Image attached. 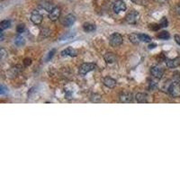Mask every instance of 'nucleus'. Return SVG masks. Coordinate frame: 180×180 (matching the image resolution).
I'll use <instances>...</instances> for the list:
<instances>
[{"instance_id":"obj_17","label":"nucleus","mask_w":180,"mask_h":180,"mask_svg":"<svg viewBox=\"0 0 180 180\" xmlns=\"http://www.w3.org/2000/svg\"><path fill=\"white\" fill-rule=\"evenodd\" d=\"M41 6H42V7L44 9L45 11H47V12H49V13L55 7L52 3H49V2H43V3L41 4Z\"/></svg>"},{"instance_id":"obj_12","label":"nucleus","mask_w":180,"mask_h":180,"mask_svg":"<svg viewBox=\"0 0 180 180\" xmlns=\"http://www.w3.org/2000/svg\"><path fill=\"white\" fill-rule=\"evenodd\" d=\"M103 83L106 87H107L109 88H114L115 86H116V80L110 78V77H106L104 79H103Z\"/></svg>"},{"instance_id":"obj_18","label":"nucleus","mask_w":180,"mask_h":180,"mask_svg":"<svg viewBox=\"0 0 180 180\" xmlns=\"http://www.w3.org/2000/svg\"><path fill=\"white\" fill-rule=\"evenodd\" d=\"M25 43V39H24L23 36L18 35L15 38V44L16 45V46H18V47L24 46Z\"/></svg>"},{"instance_id":"obj_35","label":"nucleus","mask_w":180,"mask_h":180,"mask_svg":"<svg viewBox=\"0 0 180 180\" xmlns=\"http://www.w3.org/2000/svg\"><path fill=\"white\" fill-rule=\"evenodd\" d=\"M157 45L155 44V43H152V44H150L149 45V49H154L155 47H156Z\"/></svg>"},{"instance_id":"obj_1","label":"nucleus","mask_w":180,"mask_h":180,"mask_svg":"<svg viewBox=\"0 0 180 180\" xmlns=\"http://www.w3.org/2000/svg\"><path fill=\"white\" fill-rule=\"evenodd\" d=\"M168 92L172 97L178 98L180 97V83L178 82H173L168 88Z\"/></svg>"},{"instance_id":"obj_2","label":"nucleus","mask_w":180,"mask_h":180,"mask_svg":"<svg viewBox=\"0 0 180 180\" xmlns=\"http://www.w3.org/2000/svg\"><path fill=\"white\" fill-rule=\"evenodd\" d=\"M124 42V38L118 33H115L113 34H111L109 37V43L113 47H117L123 43Z\"/></svg>"},{"instance_id":"obj_19","label":"nucleus","mask_w":180,"mask_h":180,"mask_svg":"<svg viewBox=\"0 0 180 180\" xmlns=\"http://www.w3.org/2000/svg\"><path fill=\"white\" fill-rule=\"evenodd\" d=\"M129 39L134 44H139L140 42H141L140 41V38H139V34H130Z\"/></svg>"},{"instance_id":"obj_5","label":"nucleus","mask_w":180,"mask_h":180,"mask_svg":"<svg viewBox=\"0 0 180 180\" xmlns=\"http://www.w3.org/2000/svg\"><path fill=\"white\" fill-rule=\"evenodd\" d=\"M113 9H114V12L119 14L121 13L122 11H125L126 10V5L125 3L123 1V0H117L114 3V6H113Z\"/></svg>"},{"instance_id":"obj_13","label":"nucleus","mask_w":180,"mask_h":180,"mask_svg":"<svg viewBox=\"0 0 180 180\" xmlns=\"http://www.w3.org/2000/svg\"><path fill=\"white\" fill-rule=\"evenodd\" d=\"M61 55L62 56H70V57H76L78 55V52L73 49L72 47H68L67 49H65L64 51L61 52Z\"/></svg>"},{"instance_id":"obj_29","label":"nucleus","mask_w":180,"mask_h":180,"mask_svg":"<svg viewBox=\"0 0 180 180\" xmlns=\"http://www.w3.org/2000/svg\"><path fill=\"white\" fill-rule=\"evenodd\" d=\"M174 78H175V79L177 80V82L180 83V72H176V73L174 74Z\"/></svg>"},{"instance_id":"obj_36","label":"nucleus","mask_w":180,"mask_h":180,"mask_svg":"<svg viewBox=\"0 0 180 180\" xmlns=\"http://www.w3.org/2000/svg\"><path fill=\"white\" fill-rule=\"evenodd\" d=\"M0 41L1 42L4 41V33H3V31H1V38H0Z\"/></svg>"},{"instance_id":"obj_7","label":"nucleus","mask_w":180,"mask_h":180,"mask_svg":"<svg viewBox=\"0 0 180 180\" xmlns=\"http://www.w3.org/2000/svg\"><path fill=\"white\" fill-rule=\"evenodd\" d=\"M61 8L58 7H55L49 13V19H50L51 21H52V22L57 21V20L60 18V16H61Z\"/></svg>"},{"instance_id":"obj_4","label":"nucleus","mask_w":180,"mask_h":180,"mask_svg":"<svg viewBox=\"0 0 180 180\" xmlns=\"http://www.w3.org/2000/svg\"><path fill=\"white\" fill-rule=\"evenodd\" d=\"M95 69H96V65L94 63H84V64H82L79 67V72L80 75L84 76V75L89 73L90 71L94 70Z\"/></svg>"},{"instance_id":"obj_14","label":"nucleus","mask_w":180,"mask_h":180,"mask_svg":"<svg viewBox=\"0 0 180 180\" xmlns=\"http://www.w3.org/2000/svg\"><path fill=\"white\" fill-rule=\"evenodd\" d=\"M104 59L106 61V63L112 64V63H115L116 61V55L113 52H106L104 56Z\"/></svg>"},{"instance_id":"obj_20","label":"nucleus","mask_w":180,"mask_h":180,"mask_svg":"<svg viewBox=\"0 0 180 180\" xmlns=\"http://www.w3.org/2000/svg\"><path fill=\"white\" fill-rule=\"evenodd\" d=\"M139 38L141 42H144V43H151V38L147 34H139Z\"/></svg>"},{"instance_id":"obj_8","label":"nucleus","mask_w":180,"mask_h":180,"mask_svg":"<svg viewBox=\"0 0 180 180\" xmlns=\"http://www.w3.org/2000/svg\"><path fill=\"white\" fill-rule=\"evenodd\" d=\"M31 21H32L34 25H41L42 22H43V16H42L39 12L34 11V12L32 13V15H31Z\"/></svg>"},{"instance_id":"obj_15","label":"nucleus","mask_w":180,"mask_h":180,"mask_svg":"<svg viewBox=\"0 0 180 180\" xmlns=\"http://www.w3.org/2000/svg\"><path fill=\"white\" fill-rule=\"evenodd\" d=\"M135 99L138 103H147L148 102V97L147 95L143 93H138L135 96Z\"/></svg>"},{"instance_id":"obj_23","label":"nucleus","mask_w":180,"mask_h":180,"mask_svg":"<svg viewBox=\"0 0 180 180\" xmlns=\"http://www.w3.org/2000/svg\"><path fill=\"white\" fill-rule=\"evenodd\" d=\"M51 34V31L47 28H43V30H41V37L46 38Z\"/></svg>"},{"instance_id":"obj_24","label":"nucleus","mask_w":180,"mask_h":180,"mask_svg":"<svg viewBox=\"0 0 180 180\" xmlns=\"http://www.w3.org/2000/svg\"><path fill=\"white\" fill-rule=\"evenodd\" d=\"M25 25H24V24H21V25H19L16 28V32H17L18 34H22V33H24L25 32Z\"/></svg>"},{"instance_id":"obj_16","label":"nucleus","mask_w":180,"mask_h":180,"mask_svg":"<svg viewBox=\"0 0 180 180\" xmlns=\"http://www.w3.org/2000/svg\"><path fill=\"white\" fill-rule=\"evenodd\" d=\"M83 30L86 33H92L96 30V25L93 24H90V23H86L83 25Z\"/></svg>"},{"instance_id":"obj_22","label":"nucleus","mask_w":180,"mask_h":180,"mask_svg":"<svg viewBox=\"0 0 180 180\" xmlns=\"http://www.w3.org/2000/svg\"><path fill=\"white\" fill-rule=\"evenodd\" d=\"M169 37H170V34H169V33L167 32V31H163V32H161V33L158 35V38H159V39H161V40H169Z\"/></svg>"},{"instance_id":"obj_34","label":"nucleus","mask_w":180,"mask_h":180,"mask_svg":"<svg viewBox=\"0 0 180 180\" xmlns=\"http://www.w3.org/2000/svg\"><path fill=\"white\" fill-rule=\"evenodd\" d=\"M132 1H133L134 3L136 4H140V5H143L142 3H143V0H132Z\"/></svg>"},{"instance_id":"obj_25","label":"nucleus","mask_w":180,"mask_h":180,"mask_svg":"<svg viewBox=\"0 0 180 180\" xmlns=\"http://www.w3.org/2000/svg\"><path fill=\"white\" fill-rule=\"evenodd\" d=\"M160 26L161 27L168 26V19H167V17L162 18L161 21H160Z\"/></svg>"},{"instance_id":"obj_31","label":"nucleus","mask_w":180,"mask_h":180,"mask_svg":"<svg viewBox=\"0 0 180 180\" xmlns=\"http://www.w3.org/2000/svg\"><path fill=\"white\" fill-rule=\"evenodd\" d=\"M55 52H56V50L53 49V50H52L51 52H50V53L48 55V60H50V59H52V57H53V54L55 53Z\"/></svg>"},{"instance_id":"obj_30","label":"nucleus","mask_w":180,"mask_h":180,"mask_svg":"<svg viewBox=\"0 0 180 180\" xmlns=\"http://www.w3.org/2000/svg\"><path fill=\"white\" fill-rule=\"evenodd\" d=\"M151 28L152 29V30H154V31H158L160 28V25H151Z\"/></svg>"},{"instance_id":"obj_11","label":"nucleus","mask_w":180,"mask_h":180,"mask_svg":"<svg viewBox=\"0 0 180 180\" xmlns=\"http://www.w3.org/2000/svg\"><path fill=\"white\" fill-rule=\"evenodd\" d=\"M75 21H76V17H75V16H74V15H72V14H70V15H68L66 17L64 18L62 24H63V25H64L65 27H70V26H71L72 25L75 23Z\"/></svg>"},{"instance_id":"obj_28","label":"nucleus","mask_w":180,"mask_h":180,"mask_svg":"<svg viewBox=\"0 0 180 180\" xmlns=\"http://www.w3.org/2000/svg\"><path fill=\"white\" fill-rule=\"evenodd\" d=\"M31 63H32V60H31V59H29V58L25 59V61H24V64H25V67H28L29 65H31Z\"/></svg>"},{"instance_id":"obj_6","label":"nucleus","mask_w":180,"mask_h":180,"mask_svg":"<svg viewBox=\"0 0 180 180\" xmlns=\"http://www.w3.org/2000/svg\"><path fill=\"white\" fill-rule=\"evenodd\" d=\"M151 73L153 78H155L157 79H162L163 75H164V70H163L161 67L155 66L151 70Z\"/></svg>"},{"instance_id":"obj_10","label":"nucleus","mask_w":180,"mask_h":180,"mask_svg":"<svg viewBox=\"0 0 180 180\" xmlns=\"http://www.w3.org/2000/svg\"><path fill=\"white\" fill-rule=\"evenodd\" d=\"M166 65L169 69L177 68L180 65V58L177 57L175 59H168V60H166Z\"/></svg>"},{"instance_id":"obj_9","label":"nucleus","mask_w":180,"mask_h":180,"mask_svg":"<svg viewBox=\"0 0 180 180\" xmlns=\"http://www.w3.org/2000/svg\"><path fill=\"white\" fill-rule=\"evenodd\" d=\"M119 100L121 103H131L133 101V95L130 92L124 91V92L121 93V95L119 97Z\"/></svg>"},{"instance_id":"obj_21","label":"nucleus","mask_w":180,"mask_h":180,"mask_svg":"<svg viewBox=\"0 0 180 180\" xmlns=\"http://www.w3.org/2000/svg\"><path fill=\"white\" fill-rule=\"evenodd\" d=\"M11 25V22L9 20H4L0 23V29L1 31H4L5 29H7Z\"/></svg>"},{"instance_id":"obj_3","label":"nucleus","mask_w":180,"mask_h":180,"mask_svg":"<svg viewBox=\"0 0 180 180\" xmlns=\"http://www.w3.org/2000/svg\"><path fill=\"white\" fill-rule=\"evenodd\" d=\"M139 18H140V14L135 11V10H132L130 13H128V15L126 16V22L128 24H131V25H135L138 21H139Z\"/></svg>"},{"instance_id":"obj_27","label":"nucleus","mask_w":180,"mask_h":180,"mask_svg":"<svg viewBox=\"0 0 180 180\" xmlns=\"http://www.w3.org/2000/svg\"><path fill=\"white\" fill-rule=\"evenodd\" d=\"M7 90L8 89L6 88L4 85H1V88H0V94H1V95H5L6 92H7Z\"/></svg>"},{"instance_id":"obj_26","label":"nucleus","mask_w":180,"mask_h":180,"mask_svg":"<svg viewBox=\"0 0 180 180\" xmlns=\"http://www.w3.org/2000/svg\"><path fill=\"white\" fill-rule=\"evenodd\" d=\"M0 54H1V60H2V61H4V59H5L6 56H7V53L6 52V51H5L4 49H1Z\"/></svg>"},{"instance_id":"obj_33","label":"nucleus","mask_w":180,"mask_h":180,"mask_svg":"<svg viewBox=\"0 0 180 180\" xmlns=\"http://www.w3.org/2000/svg\"><path fill=\"white\" fill-rule=\"evenodd\" d=\"M176 13H177L178 15H180V4H178V5L177 6V7H176Z\"/></svg>"},{"instance_id":"obj_37","label":"nucleus","mask_w":180,"mask_h":180,"mask_svg":"<svg viewBox=\"0 0 180 180\" xmlns=\"http://www.w3.org/2000/svg\"><path fill=\"white\" fill-rule=\"evenodd\" d=\"M156 2H165V1H167V0H155Z\"/></svg>"},{"instance_id":"obj_32","label":"nucleus","mask_w":180,"mask_h":180,"mask_svg":"<svg viewBox=\"0 0 180 180\" xmlns=\"http://www.w3.org/2000/svg\"><path fill=\"white\" fill-rule=\"evenodd\" d=\"M175 41H176V43L180 46V35L176 34V35H175Z\"/></svg>"}]
</instances>
